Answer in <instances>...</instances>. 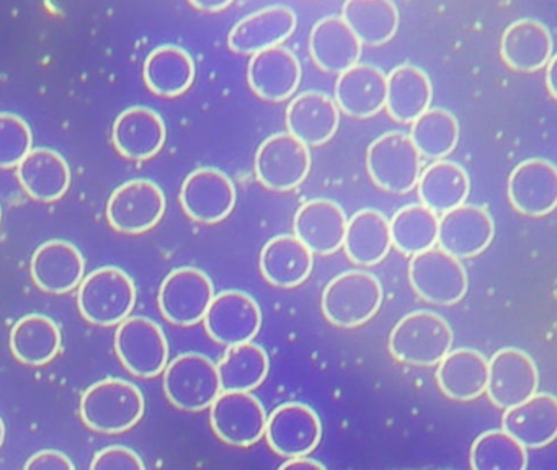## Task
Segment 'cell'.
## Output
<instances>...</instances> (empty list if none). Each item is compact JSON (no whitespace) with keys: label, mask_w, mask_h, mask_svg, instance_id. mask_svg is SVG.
<instances>
[{"label":"cell","mask_w":557,"mask_h":470,"mask_svg":"<svg viewBox=\"0 0 557 470\" xmlns=\"http://www.w3.org/2000/svg\"><path fill=\"white\" fill-rule=\"evenodd\" d=\"M145 397L133 382L103 379L84 392L81 417L90 430L119 434L132 430L145 415Z\"/></svg>","instance_id":"cell-1"},{"label":"cell","mask_w":557,"mask_h":470,"mask_svg":"<svg viewBox=\"0 0 557 470\" xmlns=\"http://www.w3.org/2000/svg\"><path fill=\"white\" fill-rule=\"evenodd\" d=\"M384 299V289L376 274L348 270L337 274L322 293V313L332 325L357 329L370 322Z\"/></svg>","instance_id":"cell-2"},{"label":"cell","mask_w":557,"mask_h":470,"mask_svg":"<svg viewBox=\"0 0 557 470\" xmlns=\"http://www.w3.org/2000/svg\"><path fill=\"white\" fill-rule=\"evenodd\" d=\"M455 333L445 317L432 310H413L404 316L389 335V351L410 366H436L453 348Z\"/></svg>","instance_id":"cell-3"},{"label":"cell","mask_w":557,"mask_h":470,"mask_svg":"<svg viewBox=\"0 0 557 470\" xmlns=\"http://www.w3.org/2000/svg\"><path fill=\"white\" fill-rule=\"evenodd\" d=\"M77 306L84 319L100 326L119 325L136 304L132 277L116 267H103L81 281Z\"/></svg>","instance_id":"cell-4"},{"label":"cell","mask_w":557,"mask_h":470,"mask_svg":"<svg viewBox=\"0 0 557 470\" xmlns=\"http://www.w3.org/2000/svg\"><path fill=\"white\" fill-rule=\"evenodd\" d=\"M422 157L412 139L400 131H389L368 147L367 166L371 180L384 191H412L422 172Z\"/></svg>","instance_id":"cell-5"},{"label":"cell","mask_w":557,"mask_h":470,"mask_svg":"<svg viewBox=\"0 0 557 470\" xmlns=\"http://www.w3.org/2000/svg\"><path fill=\"white\" fill-rule=\"evenodd\" d=\"M409 280L423 300L436 306H453L468 293L469 277L465 264L442 248H426L412 255Z\"/></svg>","instance_id":"cell-6"},{"label":"cell","mask_w":557,"mask_h":470,"mask_svg":"<svg viewBox=\"0 0 557 470\" xmlns=\"http://www.w3.org/2000/svg\"><path fill=\"white\" fill-rule=\"evenodd\" d=\"M164 392L169 401L181 410L210 408L221 392L216 362L201 352L178 355L165 366Z\"/></svg>","instance_id":"cell-7"},{"label":"cell","mask_w":557,"mask_h":470,"mask_svg":"<svg viewBox=\"0 0 557 470\" xmlns=\"http://www.w3.org/2000/svg\"><path fill=\"white\" fill-rule=\"evenodd\" d=\"M267 410L249 391H221L210 405V423L223 443L249 447L265 434Z\"/></svg>","instance_id":"cell-8"},{"label":"cell","mask_w":557,"mask_h":470,"mask_svg":"<svg viewBox=\"0 0 557 470\" xmlns=\"http://www.w3.org/2000/svg\"><path fill=\"white\" fill-rule=\"evenodd\" d=\"M311 150L289 133L267 137L256 153V176L272 191L298 188L311 172Z\"/></svg>","instance_id":"cell-9"},{"label":"cell","mask_w":557,"mask_h":470,"mask_svg":"<svg viewBox=\"0 0 557 470\" xmlns=\"http://www.w3.org/2000/svg\"><path fill=\"white\" fill-rule=\"evenodd\" d=\"M115 348L120 361L138 378H156L169 361L164 330L148 317H126L119 323Z\"/></svg>","instance_id":"cell-10"},{"label":"cell","mask_w":557,"mask_h":470,"mask_svg":"<svg viewBox=\"0 0 557 470\" xmlns=\"http://www.w3.org/2000/svg\"><path fill=\"white\" fill-rule=\"evenodd\" d=\"M213 297L214 284L210 276L198 268L184 267L162 281L158 302L169 322L191 326L203 320Z\"/></svg>","instance_id":"cell-11"},{"label":"cell","mask_w":557,"mask_h":470,"mask_svg":"<svg viewBox=\"0 0 557 470\" xmlns=\"http://www.w3.org/2000/svg\"><path fill=\"white\" fill-rule=\"evenodd\" d=\"M165 212V196L151 180H129L113 191L107 205V219L123 234H143L154 227Z\"/></svg>","instance_id":"cell-12"},{"label":"cell","mask_w":557,"mask_h":470,"mask_svg":"<svg viewBox=\"0 0 557 470\" xmlns=\"http://www.w3.org/2000/svg\"><path fill=\"white\" fill-rule=\"evenodd\" d=\"M205 329L220 345L252 342L262 326L259 302L244 290H223L213 297L203 317Z\"/></svg>","instance_id":"cell-13"},{"label":"cell","mask_w":557,"mask_h":470,"mask_svg":"<svg viewBox=\"0 0 557 470\" xmlns=\"http://www.w3.org/2000/svg\"><path fill=\"white\" fill-rule=\"evenodd\" d=\"M540 387V372L536 362L520 348L498 349L488 361V378L485 394L498 408H510L513 405L536 394Z\"/></svg>","instance_id":"cell-14"},{"label":"cell","mask_w":557,"mask_h":470,"mask_svg":"<svg viewBox=\"0 0 557 470\" xmlns=\"http://www.w3.org/2000/svg\"><path fill=\"white\" fill-rule=\"evenodd\" d=\"M236 201L233 180L214 166L194 170L182 185V208L188 218L201 224H218L230 218Z\"/></svg>","instance_id":"cell-15"},{"label":"cell","mask_w":557,"mask_h":470,"mask_svg":"<svg viewBox=\"0 0 557 470\" xmlns=\"http://www.w3.org/2000/svg\"><path fill=\"white\" fill-rule=\"evenodd\" d=\"M265 436L269 446L280 456H309L322 440L319 415L309 405L288 401L267 417Z\"/></svg>","instance_id":"cell-16"},{"label":"cell","mask_w":557,"mask_h":470,"mask_svg":"<svg viewBox=\"0 0 557 470\" xmlns=\"http://www.w3.org/2000/svg\"><path fill=\"white\" fill-rule=\"evenodd\" d=\"M495 222L484 206L461 205L438 219L436 244L459 260L474 258L494 240Z\"/></svg>","instance_id":"cell-17"},{"label":"cell","mask_w":557,"mask_h":470,"mask_svg":"<svg viewBox=\"0 0 557 470\" xmlns=\"http://www.w3.org/2000/svg\"><path fill=\"white\" fill-rule=\"evenodd\" d=\"M508 199L520 214L543 218L557 206V169L547 159L518 163L508 178Z\"/></svg>","instance_id":"cell-18"},{"label":"cell","mask_w":557,"mask_h":470,"mask_svg":"<svg viewBox=\"0 0 557 470\" xmlns=\"http://www.w3.org/2000/svg\"><path fill=\"white\" fill-rule=\"evenodd\" d=\"M301 64L295 52L285 46H273L252 54L247 81L257 97L267 101H285L301 84Z\"/></svg>","instance_id":"cell-19"},{"label":"cell","mask_w":557,"mask_h":470,"mask_svg":"<svg viewBox=\"0 0 557 470\" xmlns=\"http://www.w3.org/2000/svg\"><path fill=\"white\" fill-rule=\"evenodd\" d=\"M298 16L286 5H270L244 16L227 36V45L236 54H256L282 45L295 33Z\"/></svg>","instance_id":"cell-20"},{"label":"cell","mask_w":557,"mask_h":470,"mask_svg":"<svg viewBox=\"0 0 557 470\" xmlns=\"http://www.w3.org/2000/svg\"><path fill=\"white\" fill-rule=\"evenodd\" d=\"M347 214L338 202L315 198L306 201L295 215V235L318 255H332L344 247Z\"/></svg>","instance_id":"cell-21"},{"label":"cell","mask_w":557,"mask_h":470,"mask_svg":"<svg viewBox=\"0 0 557 470\" xmlns=\"http://www.w3.org/2000/svg\"><path fill=\"white\" fill-rule=\"evenodd\" d=\"M341 110L324 91L308 90L296 95L286 108L288 133L306 146H322L337 133Z\"/></svg>","instance_id":"cell-22"},{"label":"cell","mask_w":557,"mask_h":470,"mask_svg":"<svg viewBox=\"0 0 557 470\" xmlns=\"http://www.w3.org/2000/svg\"><path fill=\"white\" fill-rule=\"evenodd\" d=\"M387 75L373 64H357L338 74L335 103L350 118L367 120L386 104Z\"/></svg>","instance_id":"cell-23"},{"label":"cell","mask_w":557,"mask_h":470,"mask_svg":"<svg viewBox=\"0 0 557 470\" xmlns=\"http://www.w3.org/2000/svg\"><path fill=\"white\" fill-rule=\"evenodd\" d=\"M502 428L527 449L549 446L557 437V398L536 392L521 404L505 408Z\"/></svg>","instance_id":"cell-24"},{"label":"cell","mask_w":557,"mask_h":470,"mask_svg":"<svg viewBox=\"0 0 557 470\" xmlns=\"http://www.w3.org/2000/svg\"><path fill=\"white\" fill-rule=\"evenodd\" d=\"M32 277L45 293L64 294L84 280L86 261L76 245L50 240L40 245L32 257Z\"/></svg>","instance_id":"cell-25"},{"label":"cell","mask_w":557,"mask_h":470,"mask_svg":"<svg viewBox=\"0 0 557 470\" xmlns=\"http://www.w3.org/2000/svg\"><path fill=\"white\" fill-rule=\"evenodd\" d=\"M361 52L363 45L342 16H324L312 26L309 54L322 71L341 74L360 62Z\"/></svg>","instance_id":"cell-26"},{"label":"cell","mask_w":557,"mask_h":470,"mask_svg":"<svg viewBox=\"0 0 557 470\" xmlns=\"http://www.w3.org/2000/svg\"><path fill=\"white\" fill-rule=\"evenodd\" d=\"M500 55L511 71L523 74L540 71L554 55L553 35L537 20H517L502 36Z\"/></svg>","instance_id":"cell-27"},{"label":"cell","mask_w":557,"mask_h":470,"mask_svg":"<svg viewBox=\"0 0 557 470\" xmlns=\"http://www.w3.org/2000/svg\"><path fill=\"white\" fill-rule=\"evenodd\" d=\"M113 144L126 159L148 160L164 147L168 131L161 114L151 108L132 107L113 123Z\"/></svg>","instance_id":"cell-28"},{"label":"cell","mask_w":557,"mask_h":470,"mask_svg":"<svg viewBox=\"0 0 557 470\" xmlns=\"http://www.w3.org/2000/svg\"><path fill=\"white\" fill-rule=\"evenodd\" d=\"M314 253L296 235L270 238L260 251V271L272 286L292 289L312 273Z\"/></svg>","instance_id":"cell-29"},{"label":"cell","mask_w":557,"mask_h":470,"mask_svg":"<svg viewBox=\"0 0 557 470\" xmlns=\"http://www.w3.org/2000/svg\"><path fill=\"white\" fill-rule=\"evenodd\" d=\"M488 361L472 348L449 349L436 369V382L446 397L458 401L474 400L485 394Z\"/></svg>","instance_id":"cell-30"},{"label":"cell","mask_w":557,"mask_h":470,"mask_svg":"<svg viewBox=\"0 0 557 470\" xmlns=\"http://www.w3.org/2000/svg\"><path fill=\"white\" fill-rule=\"evenodd\" d=\"M17 176L28 196L44 202L63 198L71 185L66 159L47 147L30 150L18 163Z\"/></svg>","instance_id":"cell-31"},{"label":"cell","mask_w":557,"mask_h":470,"mask_svg":"<svg viewBox=\"0 0 557 470\" xmlns=\"http://www.w3.org/2000/svg\"><path fill=\"white\" fill-rule=\"evenodd\" d=\"M433 87L425 71L400 64L387 75V114L397 123L410 124L432 107Z\"/></svg>","instance_id":"cell-32"},{"label":"cell","mask_w":557,"mask_h":470,"mask_svg":"<svg viewBox=\"0 0 557 470\" xmlns=\"http://www.w3.org/2000/svg\"><path fill=\"white\" fill-rule=\"evenodd\" d=\"M345 253L354 263L373 267L381 263L393 248L389 219L377 209H361L347 221Z\"/></svg>","instance_id":"cell-33"},{"label":"cell","mask_w":557,"mask_h":470,"mask_svg":"<svg viewBox=\"0 0 557 470\" xmlns=\"http://www.w3.org/2000/svg\"><path fill=\"white\" fill-rule=\"evenodd\" d=\"M417 188L422 205L443 214L465 205L471 191V180L465 166L442 159L420 172Z\"/></svg>","instance_id":"cell-34"},{"label":"cell","mask_w":557,"mask_h":470,"mask_svg":"<svg viewBox=\"0 0 557 470\" xmlns=\"http://www.w3.org/2000/svg\"><path fill=\"white\" fill-rule=\"evenodd\" d=\"M194 81L195 62L184 48L159 46L146 58L145 82L152 94L178 97L191 87Z\"/></svg>","instance_id":"cell-35"},{"label":"cell","mask_w":557,"mask_h":470,"mask_svg":"<svg viewBox=\"0 0 557 470\" xmlns=\"http://www.w3.org/2000/svg\"><path fill=\"white\" fill-rule=\"evenodd\" d=\"M351 32L361 45L383 46L396 36L400 15L393 0H347L342 9Z\"/></svg>","instance_id":"cell-36"},{"label":"cell","mask_w":557,"mask_h":470,"mask_svg":"<svg viewBox=\"0 0 557 470\" xmlns=\"http://www.w3.org/2000/svg\"><path fill=\"white\" fill-rule=\"evenodd\" d=\"M11 348L15 358L24 364H47L60 351V326L50 317L30 313L12 329Z\"/></svg>","instance_id":"cell-37"},{"label":"cell","mask_w":557,"mask_h":470,"mask_svg":"<svg viewBox=\"0 0 557 470\" xmlns=\"http://www.w3.org/2000/svg\"><path fill=\"white\" fill-rule=\"evenodd\" d=\"M221 391H256L270 372V358L262 346L253 342L227 346L218 362Z\"/></svg>","instance_id":"cell-38"},{"label":"cell","mask_w":557,"mask_h":470,"mask_svg":"<svg viewBox=\"0 0 557 470\" xmlns=\"http://www.w3.org/2000/svg\"><path fill=\"white\" fill-rule=\"evenodd\" d=\"M410 124L412 127H410L409 137L419 150L420 157L442 160L458 146V120L445 108L430 107Z\"/></svg>","instance_id":"cell-39"},{"label":"cell","mask_w":557,"mask_h":470,"mask_svg":"<svg viewBox=\"0 0 557 470\" xmlns=\"http://www.w3.org/2000/svg\"><path fill=\"white\" fill-rule=\"evenodd\" d=\"M438 214L423 205H407L389 219L393 247L407 257L435 247L438 237Z\"/></svg>","instance_id":"cell-40"},{"label":"cell","mask_w":557,"mask_h":470,"mask_svg":"<svg viewBox=\"0 0 557 470\" xmlns=\"http://www.w3.org/2000/svg\"><path fill=\"white\" fill-rule=\"evenodd\" d=\"M469 459L474 470H527L528 467L527 447L504 428L479 434Z\"/></svg>","instance_id":"cell-41"},{"label":"cell","mask_w":557,"mask_h":470,"mask_svg":"<svg viewBox=\"0 0 557 470\" xmlns=\"http://www.w3.org/2000/svg\"><path fill=\"white\" fill-rule=\"evenodd\" d=\"M34 136L24 118L0 113V169H14L32 150Z\"/></svg>","instance_id":"cell-42"},{"label":"cell","mask_w":557,"mask_h":470,"mask_svg":"<svg viewBox=\"0 0 557 470\" xmlns=\"http://www.w3.org/2000/svg\"><path fill=\"white\" fill-rule=\"evenodd\" d=\"M90 467L96 470H143L145 462L129 447L110 446L96 454Z\"/></svg>","instance_id":"cell-43"},{"label":"cell","mask_w":557,"mask_h":470,"mask_svg":"<svg viewBox=\"0 0 557 470\" xmlns=\"http://www.w3.org/2000/svg\"><path fill=\"white\" fill-rule=\"evenodd\" d=\"M25 467L30 470H74L73 460L66 454L54 449L35 454Z\"/></svg>","instance_id":"cell-44"},{"label":"cell","mask_w":557,"mask_h":470,"mask_svg":"<svg viewBox=\"0 0 557 470\" xmlns=\"http://www.w3.org/2000/svg\"><path fill=\"white\" fill-rule=\"evenodd\" d=\"M282 470H324L325 466L319 460L308 456L288 457L285 462L280 466Z\"/></svg>","instance_id":"cell-45"},{"label":"cell","mask_w":557,"mask_h":470,"mask_svg":"<svg viewBox=\"0 0 557 470\" xmlns=\"http://www.w3.org/2000/svg\"><path fill=\"white\" fill-rule=\"evenodd\" d=\"M188 2L203 12H221V10L227 9L234 0H188Z\"/></svg>","instance_id":"cell-46"},{"label":"cell","mask_w":557,"mask_h":470,"mask_svg":"<svg viewBox=\"0 0 557 470\" xmlns=\"http://www.w3.org/2000/svg\"><path fill=\"white\" fill-rule=\"evenodd\" d=\"M546 87L550 97L557 98V58L553 55L546 64Z\"/></svg>","instance_id":"cell-47"},{"label":"cell","mask_w":557,"mask_h":470,"mask_svg":"<svg viewBox=\"0 0 557 470\" xmlns=\"http://www.w3.org/2000/svg\"><path fill=\"white\" fill-rule=\"evenodd\" d=\"M5 440V424L4 421H2V418H0V446L4 444Z\"/></svg>","instance_id":"cell-48"},{"label":"cell","mask_w":557,"mask_h":470,"mask_svg":"<svg viewBox=\"0 0 557 470\" xmlns=\"http://www.w3.org/2000/svg\"><path fill=\"white\" fill-rule=\"evenodd\" d=\"M0 222H2V209H0Z\"/></svg>","instance_id":"cell-49"}]
</instances>
